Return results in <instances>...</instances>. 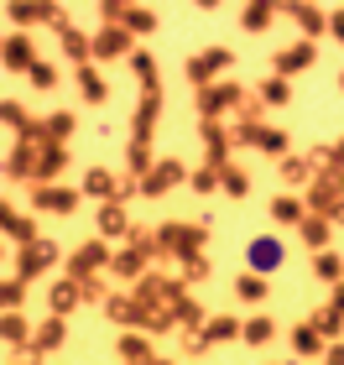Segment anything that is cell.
I'll use <instances>...</instances> for the list:
<instances>
[{
    "label": "cell",
    "mask_w": 344,
    "mask_h": 365,
    "mask_svg": "<svg viewBox=\"0 0 344 365\" xmlns=\"http://www.w3.org/2000/svg\"><path fill=\"white\" fill-rule=\"evenodd\" d=\"M287 261V245L282 240H271V235H261V240H251V272L256 277H266V272H276Z\"/></svg>",
    "instance_id": "obj_1"
},
{
    "label": "cell",
    "mask_w": 344,
    "mask_h": 365,
    "mask_svg": "<svg viewBox=\"0 0 344 365\" xmlns=\"http://www.w3.org/2000/svg\"><path fill=\"white\" fill-rule=\"evenodd\" d=\"M58 261V245H47V240H37V245H26L21 251V261H16V272L21 277H37V272H47Z\"/></svg>",
    "instance_id": "obj_2"
},
{
    "label": "cell",
    "mask_w": 344,
    "mask_h": 365,
    "mask_svg": "<svg viewBox=\"0 0 344 365\" xmlns=\"http://www.w3.org/2000/svg\"><path fill=\"white\" fill-rule=\"evenodd\" d=\"M94 53L100 58H125L130 53V31L125 26H105L100 37H94Z\"/></svg>",
    "instance_id": "obj_3"
},
{
    "label": "cell",
    "mask_w": 344,
    "mask_h": 365,
    "mask_svg": "<svg viewBox=\"0 0 344 365\" xmlns=\"http://www.w3.org/2000/svg\"><path fill=\"white\" fill-rule=\"evenodd\" d=\"M0 58H6L11 68H21V73H31V68H37V53H31V37H11L6 47H0Z\"/></svg>",
    "instance_id": "obj_4"
},
{
    "label": "cell",
    "mask_w": 344,
    "mask_h": 365,
    "mask_svg": "<svg viewBox=\"0 0 344 365\" xmlns=\"http://www.w3.org/2000/svg\"><path fill=\"white\" fill-rule=\"evenodd\" d=\"M6 173H11V178H31V173H37V146H31V141H21V146L11 152Z\"/></svg>",
    "instance_id": "obj_5"
},
{
    "label": "cell",
    "mask_w": 344,
    "mask_h": 365,
    "mask_svg": "<svg viewBox=\"0 0 344 365\" xmlns=\"http://www.w3.org/2000/svg\"><path fill=\"white\" fill-rule=\"evenodd\" d=\"M78 287H84V282H58V287H53V319H63V313H68L78 297H84Z\"/></svg>",
    "instance_id": "obj_6"
},
{
    "label": "cell",
    "mask_w": 344,
    "mask_h": 365,
    "mask_svg": "<svg viewBox=\"0 0 344 365\" xmlns=\"http://www.w3.org/2000/svg\"><path fill=\"white\" fill-rule=\"evenodd\" d=\"M37 204H42V209H53V214H68V209L78 204V193H68V188H42V193H37Z\"/></svg>",
    "instance_id": "obj_7"
},
{
    "label": "cell",
    "mask_w": 344,
    "mask_h": 365,
    "mask_svg": "<svg viewBox=\"0 0 344 365\" xmlns=\"http://www.w3.org/2000/svg\"><path fill=\"white\" fill-rule=\"evenodd\" d=\"M224 53H209V58H193L188 63V78H193V84H209V73H214V68H224Z\"/></svg>",
    "instance_id": "obj_8"
},
{
    "label": "cell",
    "mask_w": 344,
    "mask_h": 365,
    "mask_svg": "<svg viewBox=\"0 0 344 365\" xmlns=\"http://www.w3.org/2000/svg\"><path fill=\"white\" fill-rule=\"evenodd\" d=\"M183 178V168H177V162H162V168L146 178V193H162V188H172V182Z\"/></svg>",
    "instance_id": "obj_9"
},
{
    "label": "cell",
    "mask_w": 344,
    "mask_h": 365,
    "mask_svg": "<svg viewBox=\"0 0 344 365\" xmlns=\"http://www.w3.org/2000/svg\"><path fill=\"white\" fill-rule=\"evenodd\" d=\"M63 53H68V58H89V53H94V42L84 37V31H73V26H63Z\"/></svg>",
    "instance_id": "obj_10"
},
{
    "label": "cell",
    "mask_w": 344,
    "mask_h": 365,
    "mask_svg": "<svg viewBox=\"0 0 344 365\" xmlns=\"http://www.w3.org/2000/svg\"><path fill=\"white\" fill-rule=\"evenodd\" d=\"M100 230H105V235H120V230H125V209L115 204V198L100 209Z\"/></svg>",
    "instance_id": "obj_11"
},
{
    "label": "cell",
    "mask_w": 344,
    "mask_h": 365,
    "mask_svg": "<svg viewBox=\"0 0 344 365\" xmlns=\"http://www.w3.org/2000/svg\"><path fill=\"white\" fill-rule=\"evenodd\" d=\"M235 292H240V297H245V303H261V297H266V282H261V277H256V272H245V277H240V282H235Z\"/></svg>",
    "instance_id": "obj_12"
},
{
    "label": "cell",
    "mask_w": 344,
    "mask_h": 365,
    "mask_svg": "<svg viewBox=\"0 0 344 365\" xmlns=\"http://www.w3.org/2000/svg\"><path fill=\"white\" fill-rule=\"evenodd\" d=\"M78 89H84L89 105H100V99H105V78L94 73V68H84V73H78Z\"/></svg>",
    "instance_id": "obj_13"
},
{
    "label": "cell",
    "mask_w": 344,
    "mask_h": 365,
    "mask_svg": "<svg viewBox=\"0 0 344 365\" xmlns=\"http://www.w3.org/2000/svg\"><path fill=\"white\" fill-rule=\"evenodd\" d=\"M53 344H63V319H47V324H42V334H37V344H31V350L42 355V350H53Z\"/></svg>",
    "instance_id": "obj_14"
},
{
    "label": "cell",
    "mask_w": 344,
    "mask_h": 365,
    "mask_svg": "<svg viewBox=\"0 0 344 365\" xmlns=\"http://www.w3.org/2000/svg\"><path fill=\"white\" fill-rule=\"evenodd\" d=\"M130 63H136V73H141V84H146V94L157 89V63L146 58V53H130Z\"/></svg>",
    "instance_id": "obj_15"
},
{
    "label": "cell",
    "mask_w": 344,
    "mask_h": 365,
    "mask_svg": "<svg viewBox=\"0 0 344 365\" xmlns=\"http://www.w3.org/2000/svg\"><path fill=\"white\" fill-rule=\"evenodd\" d=\"M0 339H11V344H21L26 339V324L16 319V313H6V319H0Z\"/></svg>",
    "instance_id": "obj_16"
},
{
    "label": "cell",
    "mask_w": 344,
    "mask_h": 365,
    "mask_svg": "<svg viewBox=\"0 0 344 365\" xmlns=\"http://www.w3.org/2000/svg\"><path fill=\"white\" fill-rule=\"evenodd\" d=\"M235 334H240L235 319H214V324H209V334H204V344H209V339H235Z\"/></svg>",
    "instance_id": "obj_17"
},
{
    "label": "cell",
    "mask_w": 344,
    "mask_h": 365,
    "mask_svg": "<svg viewBox=\"0 0 344 365\" xmlns=\"http://www.w3.org/2000/svg\"><path fill=\"white\" fill-rule=\"evenodd\" d=\"M63 168V152H58V146H47V152H42V162H37V178H53Z\"/></svg>",
    "instance_id": "obj_18"
},
{
    "label": "cell",
    "mask_w": 344,
    "mask_h": 365,
    "mask_svg": "<svg viewBox=\"0 0 344 365\" xmlns=\"http://www.w3.org/2000/svg\"><path fill=\"white\" fill-rule=\"evenodd\" d=\"M16 303H21V277L0 282V308H16Z\"/></svg>",
    "instance_id": "obj_19"
},
{
    "label": "cell",
    "mask_w": 344,
    "mask_h": 365,
    "mask_svg": "<svg viewBox=\"0 0 344 365\" xmlns=\"http://www.w3.org/2000/svg\"><path fill=\"white\" fill-rule=\"evenodd\" d=\"M0 120H6V125H16V130H26V110L6 99V105H0Z\"/></svg>",
    "instance_id": "obj_20"
},
{
    "label": "cell",
    "mask_w": 344,
    "mask_h": 365,
    "mask_svg": "<svg viewBox=\"0 0 344 365\" xmlns=\"http://www.w3.org/2000/svg\"><path fill=\"white\" fill-rule=\"evenodd\" d=\"M245 339H251V344H266V339H271V324H266V319H251V324H245Z\"/></svg>",
    "instance_id": "obj_21"
},
{
    "label": "cell",
    "mask_w": 344,
    "mask_h": 365,
    "mask_svg": "<svg viewBox=\"0 0 344 365\" xmlns=\"http://www.w3.org/2000/svg\"><path fill=\"white\" fill-rule=\"evenodd\" d=\"M100 261H105V245H89V251L73 261V272H89V267H100Z\"/></svg>",
    "instance_id": "obj_22"
},
{
    "label": "cell",
    "mask_w": 344,
    "mask_h": 365,
    "mask_svg": "<svg viewBox=\"0 0 344 365\" xmlns=\"http://www.w3.org/2000/svg\"><path fill=\"white\" fill-rule=\"evenodd\" d=\"M47 120H53V125H47V130H53V136H68V130H73V115H68V110L47 115Z\"/></svg>",
    "instance_id": "obj_23"
},
{
    "label": "cell",
    "mask_w": 344,
    "mask_h": 365,
    "mask_svg": "<svg viewBox=\"0 0 344 365\" xmlns=\"http://www.w3.org/2000/svg\"><path fill=\"white\" fill-rule=\"evenodd\" d=\"M31 84H37V89H53V84H58V73L47 68V63H37V68H31Z\"/></svg>",
    "instance_id": "obj_24"
},
{
    "label": "cell",
    "mask_w": 344,
    "mask_h": 365,
    "mask_svg": "<svg viewBox=\"0 0 344 365\" xmlns=\"http://www.w3.org/2000/svg\"><path fill=\"white\" fill-rule=\"evenodd\" d=\"M271 214H276V220H298V204H292V198H276Z\"/></svg>",
    "instance_id": "obj_25"
},
{
    "label": "cell",
    "mask_w": 344,
    "mask_h": 365,
    "mask_svg": "<svg viewBox=\"0 0 344 365\" xmlns=\"http://www.w3.org/2000/svg\"><path fill=\"white\" fill-rule=\"evenodd\" d=\"M84 188H89V193H110V173H89Z\"/></svg>",
    "instance_id": "obj_26"
},
{
    "label": "cell",
    "mask_w": 344,
    "mask_h": 365,
    "mask_svg": "<svg viewBox=\"0 0 344 365\" xmlns=\"http://www.w3.org/2000/svg\"><path fill=\"white\" fill-rule=\"evenodd\" d=\"M11 235H16V240H31V245H37V230H31L26 220H16V225H11Z\"/></svg>",
    "instance_id": "obj_27"
},
{
    "label": "cell",
    "mask_w": 344,
    "mask_h": 365,
    "mask_svg": "<svg viewBox=\"0 0 344 365\" xmlns=\"http://www.w3.org/2000/svg\"><path fill=\"white\" fill-rule=\"evenodd\" d=\"M120 355H125V360H141V355H146V344H141V339H125V344H120Z\"/></svg>",
    "instance_id": "obj_28"
},
{
    "label": "cell",
    "mask_w": 344,
    "mask_h": 365,
    "mask_svg": "<svg viewBox=\"0 0 344 365\" xmlns=\"http://www.w3.org/2000/svg\"><path fill=\"white\" fill-rule=\"evenodd\" d=\"M224 188L229 193H245V173H224Z\"/></svg>",
    "instance_id": "obj_29"
},
{
    "label": "cell",
    "mask_w": 344,
    "mask_h": 365,
    "mask_svg": "<svg viewBox=\"0 0 344 365\" xmlns=\"http://www.w3.org/2000/svg\"><path fill=\"white\" fill-rule=\"evenodd\" d=\"M0 225H6V230L16 225V214H11V204H6V198H0Z\"/></svg>",
    "instance_id": "obj_30"
},
{
    "label": "cell",
    "mask_w": 344,
    "mask_h": 365,
    "mask_svg": "<svg viewBox=\"0 0 344 365\" xmlns=\"http://www.w3.org/2000/svg\"><path fill=\"white\" fill-rule=\"evenodd\" d=\"M152 365H172V360H152Z\"/></svg>",
    "instance_id": "obj_31"
}]
</instances>
